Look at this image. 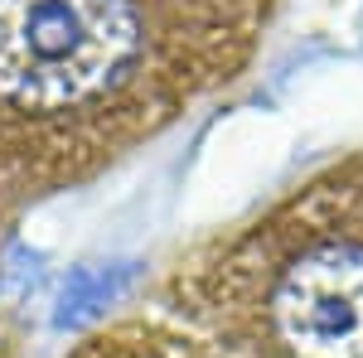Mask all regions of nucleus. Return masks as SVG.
Masks as SVG:
<instances>
[{"mask_svg":"<svg viewBox=\"0 0 363 358\" xmlns=\"http://www.w3.org/2000/svg\"><path fill=\"white\" fill-rule=\"evenodd\" d=\"M155 310L228 358H363V150L184 252Z\"/></svg>","mask_w":363,"mask_h":358,"instance_id":"2","label":"nucleus"},{"mask_svg":"<svg viewBox=\"0 0 363 358\" xmlns=\"http://www.w3.org/2000/svg\"><path fill=\"white\" fill-rule=\"evenodd\" d=\"M281 0H0V218L131 160L247 73Z\"/></svg>","mask_w":363,"mask_h":358,"instance_id":"1","label":"nucleus"},{"mask_svg":"<svg viewBox=\"0 0 363 358\" xmlns=\"http://www.w3.org/2000/svg\"><path fill=\"white\" fill-rule=\"evenodd\" d=\"M63 358H228V354L213 349L208 339L189 334L184 325H174L169 315L150 310V315H126L116 325L92 330Z\"/></svg>","mask_w":363,"mask_h":358,"instance_id":"3","label":"nucleus"}]
</instances>
